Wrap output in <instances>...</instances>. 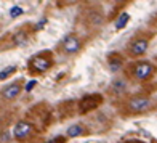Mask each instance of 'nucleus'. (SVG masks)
<instances>
[{
	"instance_id": "6e6552de",
	"label": "nucleus",
	"mask_w": 157,
	"mask_h": 143,
	"mask_svg": "<svg viewBox=\"0 0 157 143\" xmlns=\"http://www.w3.org/2000/svg\"><path fill=\"white\" fill-rule=\"evenodd\" d=\"M21 90H23V81H16L13 84H8L2 90V100L3 101H15V100L19 97Z\"/></svg>"
},
{
	"instance_id": "2eb2a0df",
	"label": "nucleus",
	"mask_w": 157,
	"mask_h": 143,
	"mask_svg": "<svg viewBox=\"0 0 157 143\" xmlns=\"http://www.w3.org/2000/svg\"><path fill=\"white\" fill-rule=\"evenodd\" d=\"M16 73V66H8V68H5L2 73H0V81H5V79H8V77L11 74H15Z\"/></svg>"
},
{
	"instance_id": "9d476101",
	"label": "nucleus",
	"mask_w": 157,
	"mask_h": 143,
	"mask_svg": "<svg viewBox=\"0 0 157 143\" xmlns=\"http://www.w3.org/2000/svg\"><path fill=\"white\" fill-rule=\"evenodd\" d=\"M149 45V40L146 37H136L128 44V53L132 56H141L143 53H146Z\"/></svg>"
},
{
	"instance_id": "423d86ee",
	"label": "nucleus",
	"mask_w": 157,
	"mask_h": 143,
	"mask_svg": "<svg viewBox=\"0 0 157 143\" xmlns=\"http://www.w3.org/2000/svg\"><path fill=\"white\" fill-rule=\"evenodd\" d=\"M128 71H130V74H132L133 79H136V81H147L149 77L154 76L155 68H154V64L149 63V61H138V63L132 64V68Z\"/></svg>"
},
{
	"instance_id": "dca6fc26",
	"label": "nucleus",
	"mask_w": 157,
	"mask_h": 143,
	"mask_svg": "<svg viewBox=\"0 0 157 143\" xmlns=\"http://www.w3.org/2000/svg\"><path fill=\"white\" fill-rule=\"evenodd\" d=\"M11 135L5 130V129H0V143H10Z\"/></svg>"
},
{
	"instance_id": "0eeeda50",
	"label": "nucleus",
	"mask_w": 157,
	"mask_h": 143,
	"mask_svg": "<svg viewBox=\"0 0 157 143\" xmlns=\"http://www.w3.org/2000/svg\"><path fill=\"white\" fill-rule=\"evenodd\" d=\"M103 103V95L99 93H91V95H83L77 103V109L80 114H87L90 111H93L99 108Z\"/></svg>"
},
{
	"instance_id": "39448f33",
	"label": "nucleus",
	"mask_w": 157,
	"mask_h": 143,
	"mask_svg": "<svg viewBox=\"0 0 157 143\" xmlns=\"http://www.w3.org/2000/svg\"><path fill=\"white\" fill-rule=\"evenodd\" d=\"M35 133H37V129L31 121H18L13 129V137L18 141H29L35 137Z\"/></svg>"
},
{
	"instance_id": "1a4fd4ad",
	"label": "nucleus",
	"mask_w": 157,
	"mask_h": 143,
	"mask_svg": "<svg viewBox=\"0 0 157 143\" xmlns=\"http://www.w3.org/2000/svg\"><path fill=\"white\" fill-rule=\"evenodd\" d=\"M103 19H104L103 15L96 8H88V10H85L82 13V21L88 27H98L99 24L103 23Z\"/></svg>"
},
{
	"instance_id": "20e7f679",
	"label": "nucleus",
	"mask_w": 157,
	"mask_h": 143,
	"mask_svg": "<svg viewBox=\"0 0 157 143\" xmlns=\"http://www.w3.org/2000/svg\"><path fill=\"white\" fill-rule=\"evenodd\" d=\"M154 106V101L147 97H132L127 100L125 103V109L130 114H140V113H146Z\"/></svg>"
},
{
	"instance_id": "f3484780",
	"label": "nucleus",
	"mask_w": 157,
	"mask_h": 143,
	"mask_svg": "<svg viewBox=\"0 0 157 143\" xmlns=\"http://www.w3.org/2000/svg\"><path fill=\"white\" fill-rule=\"evenodd\" d=\"M10 15L13 16V18H18V16H21L23 15V8H21V6H13V8L10 10Z\"/></svg>"
},
{
	"instance_id": "4468645a",
	"label": "nucleus",
	"mask_w": 157,
	"mask_h": 143,
	"mask_svg": "<svg viewBox=\"0 0 157 143\" xmlns=\"http://www.w3.org/2000/svg\"><path fill=\"white\" fill-rule=\"evenodd\" d=\"M128 19H130L128 13H122V15L117 18V21H116V29H124V27L127 26V23H128Z\"/></svg>"
},
{
	"instance_id": "ddd939ff",
	"label": "nucleus",
	"mask_w": 157,
	"mask_h": 143,
	"mask_svg": "<svg viewBox=\"0 0 157 143\" xmlns=\"http://www.w3.org/2000/svg\"><path fill=\"white\" fill-rule=\"evenodd\" d=\"M125 87H127V84H125V81H114L112 82V87H111V92H114V93H122V92L125 90Z\"/></svg>"
},
{
	"instance_id": "6ab92c4d",
	"label": "nucleus",
	"mask_w": 157,
	"mask_h": 143,
	"mask_svg": "<svg viewBox=\"0 0 157 143\" xmlns=\"http://www.w3.org/2000/svg\"><path fill=\"white\" fill-rule=\"evenodd\" d=\"M34 85H35V81H31V82H29V85H26V90H31V89L34 87Z\"/></svg>"
},
{
	"instance_id": "f03ea898",
	"label": "nucleus",
	"mask_w": 157,
	"mask_h": 143,
	"mask_svg": "<svg viewBox=\"0 0 157 143\" xmlns=\"http://www.w3.org/2000/svg\"><path fill=\"white\" fill-rule=\"evenodd\" d=\"M35 34V29L31 24L19 26L16 31H13L8 35V48L11 47H24L27 45V42L32 39V35Z\"/></svg>"
},
{
	"instance_id": "aec40b11",
	"label": "nucleus",
	"mask_w": 157,
	"mask_h": 143,
	"mask_svg": "<svg viewBox=\"0 0 157 143\" xmlns=\"http://www.w3.org/2000/svg\"><path fill=\"white\" fill-rule=\"evenodd\" d=\"M127 143H141V141H136V140H132V141H127Z\"/></svg>"
},
{
	"instance_id": "a211bd4d",
	"label": "nucleus",
	"mask_w": 157,
	"mask_h": 143,
	"mask_svg": "<svg viewBox=\"0 0 157 143\" xmlns=\"http://www.w3.org/2000/svg\"><path fill=\"white\" fill-rule=\"evenodd\" d=\"M66 137H63V135H58V137H55V138H52V140H47L45 143H66Z\"/></svg>"
},
{
	"instance_id": "f257e3e1",
	"label": "nucleus",
	"mask_w": 157,
	"mask_h": 143,
	"mask_svg": "<svg viewBox=\"0 0 157 143\" xmlns=\"http://www.w3.org/2000/svg\"><path fill=\"white\" fill-rule=\"evenodd\" d=\"M55 64L53 53L50 50H44L40 53H35L27 63V68L32 74H44L47 71H50Z\"/></svg>"
},
{
	"instance_id": "7ed1b4c3",
	"label": "nucleus",
	"mask_w": 157,
	"mask_h": 143,
	"mask_svg": "<svg viewBox=\"0 0 157 143\" xmlns=\"http://www.w3.org/2000/svg\"><path fill=\"white\" fill-rule=\"evenodd\" d=\"M82 47H83V40L78 37V35H75V34L64 35L63 40L58 44V50L63 55H67V56L78 53L82 50Z\"/></svg>"
},
{
	"instance_id": "f8f14e48",
	"label": "nucleus",
	"mask_w": 157,
	"mask_h": 143,
	"mask_svg": "<svg viewBox=\"0 0 157 143\" xmlns=\"http://www.w3.org/2000/svg\"><path fill=\"white\" fill-rule=\"evenodd\" d=\"M108 64H109V68L111 71H120V68H122V56L117 55V53H111L108 56Z\"/></svg>"
},
{
	"instance_id": "9b49d317",
	"label": "nucleus",
	"mask_w": 157,
	"mask_h": 143,
	"mask_svg": "<svg viewBox=\"0 0 157 143\" xmlns=\"http://www.w3.org/2000/svg\"><path fill=\"white\" fill-rule=\"evenodd\" d=\"M67 137L71 138H75V137H85L88 135V129L85 127V124H72L67 127Z\"/></svg>"
}]
</instances>
